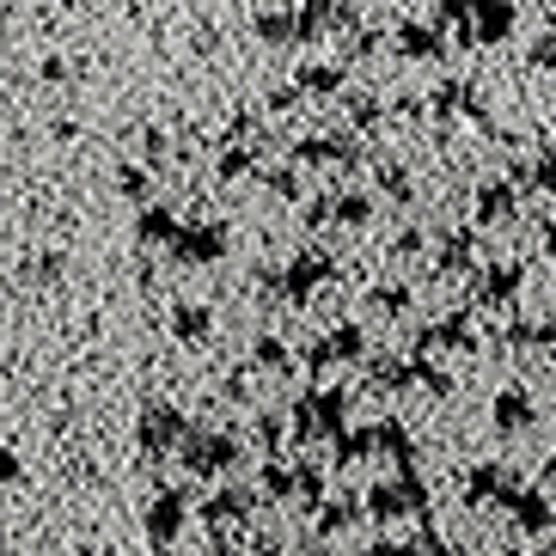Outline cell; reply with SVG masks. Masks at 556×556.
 I'll return each instance as SVG.
<instances>
[{
	"instance_id": "d4e9b609",
	"label": "cell",
	"mask_w": 556,
	"mask_h": 556,
	"mask_svg": "<svg viewBox=\"0 0 556 556\" xmlns=\"http://www.w3.org/2000/svg\"><path fill=\"white\" fill-rule=\"evenodd\" d=\"M416 379H422V386H428L434 397H446V392H453V379H446L441 367H416Z\"/></svg>"
},
{
	"instance_id": "44dd1931",
	"label": "cell",
	"mask_w": 556,
	"mask_h": 556,
	"mask_svg": "<svg viewBox=\"0 0 556 556\" xmlns=\"http://www.w3.org/2000/svg\"><path fill=\"white\" fill-rule=\"evenodd\" d=\"M367 453H374V428H367V434H349V441L337 446V465H361Z\"/></svg>"
},
{
	"instance_id": "6da1fadb",
	"label": "cell",
	"mask_w": 556,
	"mask_h": 556,
	"mask_svg": "<svg viewBox=\"0 0 556 556\" xmlns=\"http://www.w3.org/2000/svg\"><path fill=\"white\" fill-rule=\"evenodd\" d=\"M367 514H374V520H404V514H428V483L404 465V477H392V483H374V495H367Z\"/></svg>"
},
{
	"instance_id": "5bb4252c",
	"label": "cell",
	"mask_w": 556,
	"mask_h": 556,
	"mask_svg": "<svg viewBox=\"0 0 556 556\" xmlns=\"http://www.w3.org/2000/svg\"><path fill=\"white\" fill-rule=\"evenodd\" d=\"M514 184H520V197H526V190H544V197H556V148H544L532 165H520V178H514Z\"/></svg>"
},
{
	"instance_id": "4fadbf2b",
	"label": "cell",
	"mask_w": 556,
	"mask_h": 556,
	"mask_svg": "<svg viewBox=\"0 0 556 556\" xmlns=\"http://www.w3.org/2000/svg\"><path fill=\"white\" fill-rule=\"evenodd\" d=\"M507 349H556V325L551 318H520V325H507Z\"/></svg>"
},
{
	"instance_id": "484cf974",
	"label": "cell",
	"mask_w": 556,
	"mask_h": 556,
	"mask_svg": "<svg viewBox=\"0 0 556 556\" xmlns=\"http://www.w3.org/2000/svg\"><path fill=\"white\" fill-rule=\"evenodd\" d=\"M374 306H379V312H404V288H386V294H379Z\"/></svg>"
},
{
	"instance_id": "9c48e42d",
	"label": "cell",
	"mask_w": 556,
	"mask_h": 556,
	"mask_svg": "<svg viewBox=\"0 0 556 556\" xmlns=\"http://www.w3.org/2000/svg\"><path fill=\"white\" fill-rule=\"evenodd\" d=\"M251 507H257V502H251V490H220L208 507H202V520H208L214 532H227V526H245L251 520Z\"/></svg>"
},
{
	"instance_id": "ffe728a7",
	"label": "cell",
	"mask_w": 556,
	"mask_h": 556,
	"mask_svg": "<svg viewBox=\"0 0 556 556\" xmlns=\"http://www.w3.org/2000/svg\"><path fill=\"white\" fill-rule=\"evenodd\" d=\"M294 495H300V502L318 507V502H325V477L312 471V465H300V471H294Z\"/></svg>"
},
{
	"instance_id": "2e32d148",
	"label": "cell",
	"mask_w": 556,
	"mask_h": 556,
	"mask_svg": "<svg viewBox=\"0 0 556 556\" xmlns=\"http://www.w3.org/2000/svg\"><path fill=\"white\" fill-rule=\"evenodd\" d=\"M374 453H392L397 465H409V458H416V441H409L404 422H386V428H374Z\"/></svg>"
},
{
	"instance_id": "7c38bea8",
	"label": "cell",
	"mask_w": 556,
	"mask_h": 556,
	"mask_svg": "<svg viewBox=\"0 0 556 556\" xmlns=\"http://www.w3.org/2000/svg\"><path fill=\"white\" fill-rule=\"evenodd\" d=\"M190 471H202V477H214V471H227L232 465V441H220V434H208V441H197L190 446Z\"/></svg>"
},
{
	"instance_id": "7a4b0ae2",
	"label": "cell",
	"mask_w": 556,
	"mask_h": 556,
	"mask_svg": "<svg viewBox=\"0 0 556 556\" xmlns=\"http://www.w3.org/2000/svg\"><path fill=\"white\" fill-rule=\"evenodd\" d=\"M502 507H507V520H514V532H526V539H544L556 526V507L544 490H520V483H507L502 490Z\"/></svg>"
},
{
	"instance_id": "cb8c5ba5",
	"label": "cell",
	"mask_w": 556,
	"mask_h": 556,
	"mask_svg": "<svg viewBox=\"0 0 556 556\" xmlns=\"http://www.w3.org/2000/svg\"><path fill=\"white\" fill-rule=\"evenodd\" d=\"M361 556H422L416 544H397V539H379V544H367Z\"/></svg>"
},
{
	"instance_id": "4316f807",
	"label": "cell",
	"mask_w": 556,
	"mask_h": 556,
	"mask_svg": "<svg viewBox=\"0 0 556 556\" xmlns=\"http://www.w3.org/2000/svg\"><path fill=\"white\" fill-rule=\"evenodd\" d=\"M428 556H471V551H465V544H446V539H441V544H434Z\"/></svg>"
},
{
	"instance_id": "f546056e",
	"label": "cell",
	"mask_w": 556,
	"mask_h": 556,
	"mask_svg": "<svg viewBox=\"0 0 556 556\" xmlns=\"http://www.w3.org/2000/svg\"><path fill=\"white\" fill-rule=\"evenodd\" d=\"M7 477H13V465H7V458H0V483H7Z\"/></svg>"
},
{
	"instance_id": "e0dca14e",
	"label": "cell",
	"mask_w": 556,
	"mask_h": 556,
	"mask_svg": "<svg viewBox=\"0 0 556 556\" xmlns=\"http://www.w3.org/2000/svg\"><path fill=\"white\" fill-rule=\"evenodd\" d=\"M526 62L539 67V74H556V31H539V37H532V50H526Z\"/></svg>"
},
{
	"instance_id": "603a6c76",
	"label": "cell",
	"mask_w": 556,
	"mask_h": 556,
	"mask_svg": "<svg viewBox=\"0 0 556 556\" xmlns=\"http://www.w3.org/2000/svg\"><path fill=\"white\" fill-rule=\"evenodd\" d=\"M263 490L276 495V502H281V495H294V471H281V465H269V471H263Z\"/></svg>"
},
{
	"instance_id": "4dcf8cb0",
	"label": "cell",
	"mask_w": 556,
	"mask_h": 556,
	"mask_svg": "<svg viewBox=\"0 0 556 556\" xmlns=\"http://www.w3.org/2000/svg\"><path fill=\"white\" fill-rule=\"evenodd\" d=\"M502 556H520V551H502Z\"/></svg>"
},
{
	"instance_id": "8fae6325",
	"label": "cell",
	"mask_w": 556,
	"mask_h": 556,
	"mask_svg": "<svg viewBox=\"0 0 556 556\" xmlns=\"http://www.w3.org/2000/svg\"><path fill=\"white\" fill-rule=\"evenodd\" d=\"M477 349V325L465 318V312H453L446 325H434V330H422V349Z\"/></svg>"
},
{
	"instance_id": "ba28073f",
	"label": "cell",
	"mask_w": 556,
	"mask_h": 556,
	"mask_svg": "<svg viewBox=\"0 0 556 556\" xmlns=\"http://www.w3.org/2000/svg\"><path fill=\"white\" fill-rule=\"evenodd\" d=\"M507 483H514V477H507V465H471V477H465V507H490V502H502Z\"/></svg>"
},
{
	"instance_id": "3957f363",
	"label": "cell",
	"mask_w": 556,
	"mask_h": 556,
	"mask_svg": "<svg viewBox=\"0 0 556 556\" xmlns=\"http://www.w3.org/2000/svg\"><path fill=\"white\" fill-rule=\"evenodd\" d=\"M490 422L502 434H526V428H539V397L526 392V386H502L490 404Z\"/></svg>"
},
{
	"instance_id": "f1b7e54d",
	"label": "cell",
	"mask_w": 556,
	"mask_h": 556,
	"mask_svg": "<svg viewBox=\"0 0 556 556\" xmlns=\"http://www.w3.org/2000/svg\"><path fill=\"white\" fill-rule=\"evenodd\" d=\"M544 483H556V458H551V465H544Z\"/></svg>"
},
{
	"instance_id": "83f0119b",
	"label": "cell",
	"mask_w": 556,
	"mask_h": 556,
	"mask_svg": "<svg viewBox=\"0 0 556 556\" xmlns=\"http://www.w3.org/2000/svg\"><path fill=\"white\" fill-rule=\"evenodd\" d=\"M544 257L556 263V220H551V227H544Z\"/></svg>"
},
{
	"instance_id": "30bf717a",
	"label": "cell",
	"mask_w": 556,
	"mask_h": 556,
	"mask_svg": "<svg viewBox=\"0 0 556 556\" xmlns=\"http://www.w3.org/2000/svg\"><path fill=\"white\" fill-rule=\"evenodd\" d=\"M184 532V495H160V502L148 507V539L153 544H172Z\"/></svg>"
},
{
	"instance_id": "52a82bcc",
	"label": "cell",
	"mask_w": 556,
	"mask_h": 556,
	"mask_svg": "<svg viewBox=\"0 0 556 556\" xmlns=\"http://www.w3.org/2000/svg\"><path fill=\"white\" fill-rule=\"evenodd\" d=\"M337 428H343V397H337V392L306 397V404H300V434L318 441V434H337Z\"/></svg>"
},
{
	"instance_id": "5b68a950",
	"label": "cell",
	"mask_w": 556,
	"mask_h": 556,
	"mask_svg": "<svg viewBox=\"0 0 556 556\" xmlns=\"http://www.w3.org/2000/svg\"><path fill=\"white\" fill-rule=\"evenodd\" d=\"M514 214H520V184L495 178V184L477 190V220H483V227H507Z\"/></svg>"
},
{
	"instance_id": "9a60e30c",
	"label": "cell",
	"mask_w": 556,
	"mask_h": 556,
	"mask_svg": "<svg viewBox=\"0 0 556 556\" xmlns=\"http://www.w3.org/2000/svg\"><path fill=\"white\" fill-rule=\"evenodd\" d=\"M361 514V502H349V495H337V502H318V539H337V532H349Z\"/></svg>"
},
{
	"instance_id": "8992f818",
	"label": "cell",
	"mask_w": 556,
	"mask_h": 556,
	"mask_svg": "<svg viewBox=\"0 0 556 556\" xmlns=\"http://www.w3.org/2000/svg\"><path fill=\"white\" fill-rule=\"evenodd\" d=\"M520 281H526L520 263H490L483 281H477V300H483V306H514V300H520Z\"/></svg>"
},
{
	"instance_id": "277c9868",
	"label": "cell",
	"mask_w": 556,
	"mask_h": 556,
	"mask_svg": "<svg viewBox=\"0 0 556 556\" xmlns=\"http://www.w3.org/2000/svg\"><path fill=\"white\" fill-rule=\"evenodd\" d=\"M514 25H520V7H514V0H477L471 7L477 43H502V37H514Z\"/></svg>"
},
{
	"instance_id": "d6986e66",
	"label": "cell",
	"mask_w": 556,
	"mask_h": 556,
	"mask_svg": "<svg viewBox=\"0 0 556 556\" xmlns=\"http://www.w3.org/2000/svg\"><path fill=\"white\" fill-rule=\"evenodd\" d=\"M374 379L386 386V392H404L409 379H416V367H404V361H379V367H374Z\"/></svg>"
},
{
	"instance_id": "7402d4cb",
	"label": "cell",
	"mask_w": 556,
	"mask_h": 556,
	"mask_svg": "<svg viewBox=\"0 0 556 556\" xmlns=\"http://www.w3.org/2000/svg\"><path fill=\"white\" fill-rule=\"evenodd\" d=\"M404 50H409V55H434V50H441V37L422 31V25H409V31H404Z\"/></svg>"
},
{
	"instance_id": "ac0fdd59",
	"label": "cell",
	"mask_w": 556,
	"mask_h": 556,
	"mask_svg": "<svg viewBox=\"0 0 556 556\" xmlns=\"http://www.w3.org/2000/svg\"><path fill=\"white\" fill-rule=\"evenodd\" d=\"M471 257H477L471 232H453V239H446V245H441V263H446V269H465V263H471Z\"/></svg>"
}]
</instances>
